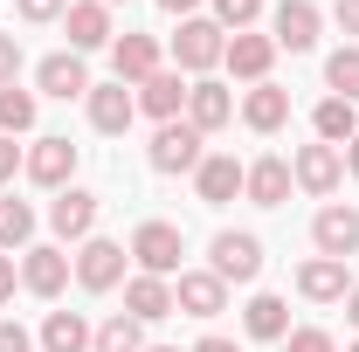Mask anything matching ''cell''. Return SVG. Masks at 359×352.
<instances>
[{
	"instance_id": "cell-14",
	"label": "cell",
	"mask_w": 359,
	"mask_h": 352,
	"mask_svg": "<svg viewBox=\"0 0 359 352\" xmlns=\"http://www.w3.org/2000/svg\"><path fill=\"white\" fill-rule=\"evenodd\" d=\"M242 173H249V166H242L235 152H208V159L194 166V187H201V201H208V208H228V201L242 194Z\"/></svg>"
},
{
	"instance_id": "cell-8",
	"label": "cell",
	"mask_w": 359,
	"mask_h": 352,
	"mask_svg": "<svg viewBox=\"0 0 359 352\" xmlns=\"http://www.w3.org/2000/svg\"><path fill=\"white\" fill-rule=\"evenodd\" d=\"M173 311H187V318H222V311H228V283L215 276V269H180Z\"/></svg>"
},
{
	"instance_id": "cell-27",
	"label": "cell",
	"mask_w": 359,
	"mask_h": 352,
	"mask_svg": "<svg viewBox=\"0 0 359 352\" xmlns=\"http://www.w3.org/2000/svg\"><path fill=\"white\" fill-rule=\"evenodd\" d=\"M90 339H97V332H90L83 311H48L42 318V346L48 352H90Z\"/></svg>"
},
{
	"instance_id": "cell-16",
	"label": "cell",
	"mask_w": 359,
	"mask_h": 352,
	"mask_svg": "<svg viewBox=\"0 0 359 352\" xmlns=\"http://www.w3.org/2000/svg\"><path fill=\"white\" fill-rule=\"evenodd\" d=\"M62 28H69V48L83 55V48H104L111 42V7L104 0H69L62 7Z\"/></svg>"
},
{
	"instance_id": "cell-41",
	"label": "cell",
	"mask_w": 359,
	"mask_h": 352,
	"mask_svg": "<svg viewBox=\"0 0 359 352\" xmlns=\"http://www.w3.org/2000/svg\"><path fill=\"white\" fill-rule=\"evenodd\" d=\"M159 7H166V14H180V21H194V7H201V0H159Z\"/></svg>"
},
{
	"instance_id": "cell-46",
	"label": "cell",
	"mask_w": 359,
	"mask_h": 352,
	"mask_svg": "<svg viewBox=\"0 0 359 352\" xmlns=\"http://www.w3.org/2000/svg\"><path fill=\"white\" fill-rule=\"evenodd\" d=\"M353 352H359V346H353Z\"/></svg>"
},
{
	"instance_id": "cell-22",
	"label": "cell",
	"mask_w": 359,
	"mask_h": 352,
	"mask_svg": "<svg viewBox=\"0 0 359 352\" xmlns=\"http://www.w3.org/2000/svg\"><path fill=\"white\" fill-rule=\"evenodd\" d=\"M125 311H132L138 325H152V318H173V283H166V276H145V269H138L132 283H125Z\"/></svg>"
},
{
	"instance_id": "cell-36",
	"label": "cell",
	"mask_w": 359,
	"mask_h": 352,
	"mask_svg": "<svg viewBox=\"0 0 359 352\" xmlns=\"http://www.w3.org/2000/svg\"><path fill=\"white\" fill-rule=\"evenodd\" d=\"M0 352H35V339H28V325L0 318Z\"/></svg>"
},
{
	"instance_id": "cell-1",
	"label": "cell",
	"mask_w": 359,
	"mask_h": 352,
	"mask_svg": "<svg viewBox=\"0 0 359 352\" xmlns=\"http://www.w3.org/2000/svg\"><path fill=\"white\" fill-rule=\"evenodd\" d=\"M222 55H228V28H222V21H201V14H194V21H180V35H173V62L187 69V76H208Z\"/></svg>"
},
{
	"instance_id": "cell-10",
	"label": "cell",
	"mask_w": 359,
	"mask_h": 352,
	"mask_svg": "<svg viewBox=\"0 0 359 352\" xmlns=\"http://www.w3.org/2000/svg\"><path fill=\"white\" fill-rule=\"evenodd\" d=\"M76 159H83V152H76L69 138H35L21 166H28V180H35V187H55V194H62V187H69V173H76Z\"/></svg>"
},
{
	"instance_id": "cell-12",
	"label": "cell",
	"mask_w": 359,
	"mask_h": 352,
	"mask_svg": "<svg viewBox=\"0 0 359 352\" xmlns=\"http://www.w3.org/2000/svg\"><path fill=\"white\" fill-rule=\"evenodd\" d=\"M90 125H97V132L104 138H118V132H132V118H138V97L125 83H90Z\"/></svg>"
},
{
	"instance_id": "cell-31",
	"label": "cell",
	"mask_w": 359,
	"mask_h": 352,
	"mask_svg": "<svg viewBox=\"0 0 359 352\" xmlns=\"http://www.w3.org/2000/svg\"><path fill=\"white\" fill-rule=\"evenodd\" d=\"M325 83H332V97H346V104L359 97V42H346L332 62H325Z\"/></svg>"
},
{
	"instance_id": "cell-6",
	"label": "cell",
	"mask_w": 359,
	"mask_h": 352,
	"mask_svg": "<svg viewBox=\"0 0 359 352\" xmlns=\"http://www.w3.org/2000/svg\"><path fill=\"white\" fill-rule=\"evenodd\" d=\"M290 180L304 187V194H339V180H346V152L339 145H297V159H290Z\"/></svg>"
},
{
	"instance_id": "cell-2",
	"label": "cell",
	"mask_w": 359,
	"mask_h": 352,
	"mask_svg": "<svg viewBox=\"0 0 359 352\" xmlns=\"http://www.w3.org/2000/svg\"><path fill=\"white\" fill-rule=\"evenodd\" d=\"M201 138H208V132H194L187 118L159 125V132H152V152H145V159H152V173H194V166L208 159V152H201Z\"/></svg>"
},
{
	"instance_id": "cell-25",
	"label": "cell",
	"mask_w": 359,
	"mask_h": 352,
	"mask_svg": "<svg viewBox=\"0 0 359 352\" xmlns=\"http://www.w3.org/2000/svg\"><path fill=\"white\" fill-rule=\"evenodd\" d=\"M242 194L256 201V208H283V194H290V159H256L249 173H242Z\"/></svg>"
},
{
	"instance_id": "cell-24",
	"label": "cell",
	"mask_w": 359,
	"mask_h": 352,
	"mask_svg": "<svg viewBox=\"0 0 359 352\" xmlns=\"http://www.w3.org/2000/svg\"><path fill=\"white\" fill-rule=\"evenodd\" d=\"M111 62H118V83H145V76H159V42L152 35H118Z\"/></svg>"
},
{
	"instance_id": "cell-5",
	"label": "cell",
	"mask_w": 359,
	"mask_h": 352,
	"mask_svg": "<svg viewBox=\"0 0 359 352\" xmlns=\"http://www.w3.org/2000/svg\"><path fill=\"white\" fill-rule=\"evenodd\" d=\"M269 42L290 48V55H304V48H318V28H325V14H318V0H276V14H269Z\"/></svg>"
},
{
	"instance_id": "cell-19",
	"label": "cell",
	"mask_w": 359,
	"mask_h": 352,
	"mask_svg": "<svg viewBox=\"0 0 359 352\" xmlns=\"http://www.w3.org/2000/svg\"><path fill=\"white\" fill-rule=\"evenodd\" d=\"M297 290H304L311 304H346L353 283H346V263H339V256H311V263L297 269Z\"/></svg>"
},
{
	"instance_id": "cell-4",
	"label": "cell",
	"mask_w": 359,
	"mask_h": 352,
	"mask_svg": "<svg viewBox=\"0 0 359 352\" xmlns=\"http://www.w3.org/2000/svg\"><path fill=\"white\" fill-rule=\"evenodd\" d=\"M215 276L222 283H256L263 276V242L249 228H222L215 235Z\"/></svg>"
},
{
	"instance_id": "cell-43",
	"label": "cell",
	"mask_w": 359,
	"mask_h": 352,
	"mask_svg": "<svg viewBox=\"0 0 359 352\" xmlns=\"http://www.w3.org/2000/svg\"><path fill=\"white\" fill-rule=\"evenodd\" d=\"M346 318H353V325H359V283H353V290H346Z\"/></svg>"
},
{
	"instance_id": "cell-23",
	"label": "cell",
	"mask_w": 359,
	"mask_h": 352,
	"mask_svg": "<svg viewBox=\"0 0 359 352\" xmlns=\"http://www.w3.org/2000/svg\"><path fill=\"white\" fill-rule=\"evenodd\" d=\"M242 332H249V339H269V346H283V339H290V304L269 297V290H256L249 311H242Z\"/></svg>"
},
{
	"instance_id": "cell-33",
	"label": "cell",
	"mask_w": 359,
	"mask_h": 352,
	"mask_svg": "<svg viewBox=\"0 0 359 352\" xmlns=\"http://www.w3.org/2000/svg\"><path fill=\"white\" fill-rule=\"evenodd\" d=\"M283 352H339V346H332V332H318V325H297V332L283 339Z\"/></svg>"
},
{
	"instance_id": "cell-39",
	"label": "cell",
	"mask_w": 359,
	"mask_h": 352,
	"mask_svg": "<svg viewBox=\"0 0 359 352\" xmlns=\"http://www.w3.org/2000/svg\"><path fill=\"white\" fill-rule=\"evenodd\" d=\"M7 297H14V256L0 249V304H7Z\"/></svg>"
},
{
	"instance_id": "cell-17",
	"label": "cell",
	"mask_w": 359,
	"mask_h": 352,
	"mask_svg": "<svg viewBox=\"0 0 359 352\" xmlns=\"http://www.w3.org/2000/svg\"><path fill=\"white\" fill-rule=\"evenodd\" d=\"M138 111H145V118H159V125H173L180 111H187V76H180V69L145 76V83H138Z\"/></svg>"
},
{
	"instance_id": "cell-40",
	"label": "cell",
	"mask_w": 359,
	"mask_h": 352,
	"mask_svg": "<svg viewBox=\"0 0 359 352\" xmlns=\"http://www.w3.org/2000/svg\"><path fill=\"white\" fill-rule=\"evenodd\" d=\"M194 352H242V346H235V339H222V332H208V339H201Z\"/></svg>"
},
{
	"instance_id": "cell-3",
	"label": "cell",
	"mask_w": 359,
	"mask_h": 352,
	"mask_svg": "<svg viewBox=\"0 0 359 352\" xmlns=\"http://www.w3.org/2000/svg\"><path fill=\"white\" fill-rule=\"evenodd\" d=\"M180 256H187V235H180L173 221H145L132 235V263L145 269V276H173Z\"/></svg>"
},
{
	"instance_id": "cell-38",
	"label": "cell",
	"mask_w": 359,
	"mask_h": 352,
	"mask_svg": "<svg viewBox=\"0 0 359 352\" xmlns=\"http://www.w3.org/2000/svg\"><path fill=\"white\" fill-rule=\"evenodd\" d=\"M332 21H339V28L359 42V0H339V7H332Z\"/></svg>"
},
{
	"instance_id": "cell-20",
	"label": "cell",
	"mask_w": 359,
	"mask_h": 352,
	"mask_svg": "<svg viewBox=\"0 0 359 352\" xmlns=\"http://www.w3.org/2000/svg\"><path fill=\"white\" fill-rule=\"evenodd\" d=\"M222 62L235 69V76H249V83H269L276 42H269V35H249V28H242V35H228V55H222Z\"/></svg>"
},
{
	"instance_id": "cell-28",
	"label": "cell",
	"mask_w": 359,
	"mask_h": 352,
	"mask_svg": "<svg viewBox=\"0 0 359 352\" xmlns=\"http://www.w3.org/2000/svg\"><path fill=\"white\" fill-rule=\"evenodd\" d=\"M14 132H35V90L0 83V138H14Z\"/></svg>"
},
{
	"instance_id": "cell-30",
	"label": "cell",
	"mask_w": 359,
	"mask_h": 352,
	"mask_svg": "<svg viewBox=\"0 0 359 352\" xmlns=\"http://www.w3.org/2000/svg\"><path fill=\"white\" fill-rule=\"evenodd\" d=\"M35 242V208L28 201H0V249H28Z\"/></svg>"
},
{
	"instance_id": "cell-37",
	"label": "cell",
	"mask_w": 359,
	"mask_h": 352,
	"mask_svg": "<svg viewBox=\"0 0 359 352\" xmlns=\"http://www.w3.org/2000/svg\"><path fill=\"white\" fill-rule=\"evenodd\" d=\"M21 159H28V152H21V145H14V138H0V187H7V180L21 173Z\"/></svg>"
},
{
	"instance_id": "cell-13",
	"label": "cell",
	"mask_w": 359,
	"mask_h": 352,
	"mask_svg": "<svg viewBox=\"0 0 359 352\" xmlns=\"http://www.w3.org/2000/svg\"><path fill=\"white\" fill-rule=\"evenodd\" d=\"M228 118H235V97H228V83H215V76H194V83H187V125H194V132H222Z\"/></svg>"
},
{
	"instance_id": "cell-21",
	"label": "cell",
	"mask_w": 359,
	"mask_h": 352,
	"mask_svg": "<svg viewBox=\"0 0 359 352\" xmlns=\"http://www.w3.org/2000/svg\"><path fill=\"white\" fill-rule=\"evenodd\" d=\"M242 125H249V132H283V125H290V90L256 83L242 97Z\"/></svg>"
},
{
	"instance_id": "cell-35",
	"label": "cell",
	"mask_w": 359,
	"mask_h": 352,
	"mask_svg": "<svg viewBox=\"0 0 359 352\" xmlns=\"http://www.w3.org/2000/svg\"><path fill=\"white\" fill-rule=\"evenodd\" d=\"M21 76V35H0V83Z\"/></svg>"
},
{
	"instance_id": "cell-29",
	"label": "cell",
	"mask_w": 359,
	"mask_h": 352,
	"mask_svg": "<svg viewBox=\"0 0 359 352\" xmlns=\"http://www.w3.org/2000/svg\"><path fill=\"white\" fill-rule=\"evenodd\" d=\"M90 352H145V339H138V318H132V311L104 318V325H97V339H90Z\"/></svg>"
},
{
	"instance_id": "cell-11",
	"label": "cell",
	"mask_w": 359,
	"mask_h": 352,
	"mask_svg": "<svg viewBox=\"0 0 359 352\" xmlns=\"http://www.w3.org/2000/svg\"><path fill=\"white\" fill-rule=\"evenodd\" d=\"M48 228H55L62 242H90V228H97V194H90V187H62V194L48 201Z\"/></svg>"
},
{
	"instance_id": "cell-44",
	"label": "cell",
	"mask_w": 359,
	"mask_h": 352,
	"mask_svg": "<svg viewBox=\"0 0 359 352\" xmlns=\"http://www.w3.org/2000/svg\"><path fill=\"white\" fill-rule=\"evenodd\" d=\"M145 352H180V346H145Z\"/></svg>"
},
{
	"instance_id": "cell-26",
	"label": "cell",
	"mask_w": 359,
	"mask_h": 352,
	"mask_svg": "<svg viewBox=\"0 0 359 352\" xmlns=\"http://www.w3.org/2000/svg\"><path fill=\"white\" fill-rule=\"evenodd\" d=\"M311 125H318V145H339V152H346V145L359 138V111L346 104V97H325V104L311 111Z\"/></svg>"
},
{
	"instance_id": "cell-9",
	"label": "cell",
	"mask_w": 359,
	"mask_h": 352,
	"mask_svg": "<svg viewBox=\"0 0 359 352\" xmlns=\"http://www.w3.org/2000/svg\"><path fill=\"white\" fill-rule=\"evenodd\" d=\"M311 242H318V256H359V208H346V201H332V208H318L311 221Z\"/></svg>"
},
{
	"instance_id": "cell-15",
	"label": "cell",
	"mask_w": 359,
	"mask_h": 352,
	"mask_svg": "<svg viewBox=\"0 0 359 352\" xmlns=\"http://www.w3.org/2000/svg\"><path fill=\"white\" fill-rule=\"evenodd\" d=\"M35 83H42V97H90V69L76 48H62V55H42V69H35Z\"/></svg>"
},
{
	"instance_id": "cell-42",
	"label": "cell",
	"mask_w": 359,
	"mask_h": 352,
	"mask_svg": "<svg viewBox=\"0 0 359 352\" xmlns=\"http://www.w3.org/2000/svg\"><path fill=\"white\" fill-rule=\"evenodd\" d=\"M346 173L359 180V138H353V145H346Z\"/></svg>"
},
{
	"instance_id": "cell-34",
	"label": "cell",
	"mask_w": 359,
	"mask_h": 352,
	"mask_svg": "<svg viewBox=\"0 0 359 352\" xmlns=\"http://www.w3.org/2000/svg\"><path fill=\"white\" fill-rule=\"evenodd\" d=\"M62 7H69V0H14L21 21H62Z\"/></svg>"
},
{
	"instance_id": "cell-7",
	"label": "cell",
	"mask_w": 359,
	"mask_h": 352,
	"mask_svg": "<svg viewBox=\"0 0 359 352\" xmlns=\"http://www.w3.org/2000/svg\"><path fill=\"white\" fill-rule=\"evenodd\" d=\"M76 283H83V290H118V283H125V242L90 235L83 249H76Z\"/></svg>"
},
{
	"instance_id": "cell-45",
	"label": "cell",
	"mask_w": 359,
	"mask_h": 352,
	"mask_svg": "<svg viewBox=\"0 0 359 352\" xmlns=\"http://www.w3.org/2000/svg\"><path fill=\"white\" fill-rule=\"evenodd\" d=\"M104 7H111V0H104Z\"/></svg>"
},
{
	"instance_id": "cell-18",
	"label": "cell",
	"mask_w": 359,
	"mask_h": 352,
	"mask_svg": "<svg viewBox=\"0 0 359 352\" xmlns=\"http://www.w3.org/2000/svg\"><path fill=\"white\" fill-rule=\"evenodd\" d=\"M62 283H69V256L62 249H21V290L62 297Z\"/></svg>"
},
{
	"instance_id": "cell-32",
	"label": "cell",
	"mask_w": 359,
	"mask_h": 352,
	"mask_svg": "<svg viewBox=\"0 0 359 352\" xmlns=\"http://www.w3.org/2000/svg\"><path fill=\"white\" fill-rule=\"evenodd\" d=\"M256 14H263V0H215V21H222V28H235V35H242Z\"/></svg>"
}]
</instances>
